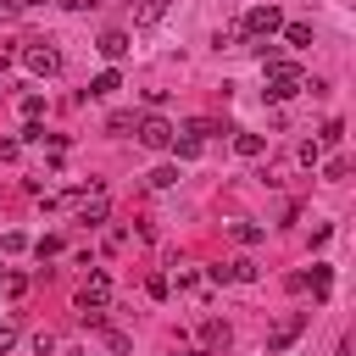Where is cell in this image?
Wrapping results in <instances>:
<instances>
[{"mask_svg":"<svg viewBox=\"0 0 356 356\" xmlns=\"http://www.w3.org/2000/svg\"><path fill=\"white\" fill-rule=\"evenodd\" d=\"M300 89H306V72H300L295 61H284V56H278V61H267V83H261V95H267L273 106H284V100H289V95H300Z\"/></svg>","mask_w":356,"mask_h":356,"instance_id":"6da1fadb","label":"cell"},{"mask_svg":"<svg viewBox=\"0 0 356 356\" xmlns=\"http://www.w3.org/2000/svg\"><path fill=\"white\" fill-rule=\"evenodd\" d=\"M67 200H72V211H78V222H89V228L111 217V200H106V189H100V184H89V189H72Z\"/></svg>","mask_w":356,"mask_h":356,"instance_id":"7a4b0ae2","label":"cell"},{"mask_svg":"<svg viewBox=\"0 0 356 356\" xmlns=\"http://www.w3.org/2000/svg\"><path fill=\"white\" fill-rule=\"evenodd\" d=\"M278 28H284V11H278V6H250V11H245V22H239V33H245V39H273Z\"/></svg>","mask_w":356,"mask_h":356,"instance_id":"3957f363","label":"cell"},{"mask_svg":"<svg viewBox=\"0 0 356 356\" xmlns=\"http://www.w3.org/2000/svg\"><path fill=\"white\" fill-rule=\"evenodd\" d=\"M22 61H28L33 78H56V72H61V50H56V44H39V39L22 50Z\"/></svg>","mask_w":356,"mask_h":356,"instance_id":"277c9868","label":"cell"},{"mask_svg":"<svg viewBox=\"0 0 356 356\" xmlns=\"http://www.w3.org/2000/svg\"><path fill=\"white\" fill-rule=\"evenodd\" d=\"M134 134H139V145H145V150H167L178 128H172L167 117H139V122H134Z\"/></svg>","mask_w":356,"mask_h":356,"instance_id":"5b68a950","label":"cell"},{"mask_svg":"<svg viewBox=\"0 0 356 356\" xmlns=\"http://www.w3.org/2000/svg\"><path fill=\"white\" fill-rule=\"evenodd\" d=\"M106 300H111V278L95 267V273L83 278V289H78V312H83V306H106Z\"/></svg>","mask_w":356,"mask_h":356,"instance_id":"8992f818","label":"cell"},{"mask_svg":"<svg viewBox=\"0 0 356 356\" xmlns=\"http://www.w3.org/2000/svg\"><path fill=\"white\" fill-rule=\"evenodd\" d=\"M228 339H234V334H228V323H222V317H206V323H200V356L228 350Z\"/></svg>","mask_w":356,"mask_h":356,"instance_id":"52a82bcc","label":"cell"},{"mask_svg":"<svg viewBox=\"0 0 356 356\" xmlns=\"http://www.w3.org/2000/svg\"><path fill=\"white\" fill-rule=\"evenodd\" d=\"M128 44H134V39H128V33H122V28H106V33H100V39H95V50H100V56H106V61H122V56H128Z\"/></svg>","mask_w":356,"mask_h":356,"instance_id":"ba28073f","label":"cell"},{"mask_svg":"<svg viewBox=\"0 0 356 356\" xmlns=\"http://www.w3.org/2000/svg\"><path fill=\"white\" fill-rule=\"evenodd\" d=\"M300 328H306V317H300V312H295V317H284V323H278V328H273V339H267V350H273V356H278V350H284V345H295V339H300Z\"/></svg>","mask_w":356,"mask_h":356,"instance_id":"9c48e42d","label":"cell"},{"mask_svg":"<svg viewBox=\"0 0 356 356\" xmlns=\"http://www.w3.org/2000/svg\"><path fill=\"white\" fill-rule=\"evenodd\" d=\"M167 11H172V0H145V6H134V28H156Z\"/></svg>","mask_w":356,"mask_h":356,"instance_id":"30bf717a","label":"cell"},{"mask_svg":"<svg viewBox=\"0 0 356 356\" xmlns=\"http://www.w3.org/2000/svg\"><path fill=\"white\" fill-rule=\"evenodd\" d=\"M200 145H206V139H195V134H172V145H167V150H172L178 161H195V156H200Z\"/></svg>","mask_w":356,"mask_h":356,"instance_id":"8fae6325","label":"cell"},{"mask_svg":"<svg viewBox=\"0 0 356 356\" xmlns=\"http://www.w3.org/2000/svg\"><path fill=\"white\" fill-rule=\"evenodd\" d=\"M228 234H234V245H261V239H267V228H261V222H245V217H239Z\"/></svg>","mask_w":356,"mask_h":356,"instance_id":"7c38bea8","label":"cell"},{"mask_svg":"<svg viewBox=\"0 0 356 356\" xmlns=\"http://www.w3.org/2000/svg\"><path fill=\"white\" fill-rule=\"evenodd\" d=\"M278 33H284V44H295V50H306V44H312V22H284Z\"/></svg>","mask_w":356,"mask_h":356,"instance_id":"4fadbf2b","label":"cell"},{"mask_svg":"<svg viewBox=\"0 0 356 356\" xmlns=\"http://www.w3.org/2000/svg\"><path fill=\"white\" fill-rule=\"evenodd\" d=\"M234 150H239L245 161H256V156L267 150V139H261V134H234Z\"/></svg>","mask_w":356,"mask_h":356,"instance_id":"5bb4252c","label":"cell"},{"mask_svg":"<svg viewBox=\"0 0 356 356\" xmlns=\"http://www.w3.org/2000/svg\"><path fill=\"white\" fill-rule=\"evenodd\" d=\"M306 289H312V295L323 300V295L334 289V267H312V273H306Z\"/></svg>","mask_w":356,"mask_h":356,"instance_id":"9a60e30c","label":"cell"},{"mask_svg":"<svg viewBox=\"0 0 356 356\" xmlns=\"http://www.w3.org/2000/svg\"><path fill=\"white\" fill-rule=\"evenodd\" d=\"M117 89H122V72H117V67H106V72L89 83V95H117Z\"/></svg>","mask_w":356,"mask_h":356,"instance_id":"2e32d148","label":"cell"},{"mask_svg":"<svg viewBox=\"0 0 356 356\" xmlns=\"http://www.w3.org/2000/svg\"><path fill=\"white\" fill-rule=\"evenodd\" d=\"M145 184H150V189H172V184H178V167H172V161H161L156 172H145Z\"/></svg>","mask_w":356,"mask_h":356,"instance_id":"e0dca14e","label":"cell"},{"mask_svg":"<svg viewBox=\"0 0 356 356\" xmlns=\"http://www.w3.org/2000/svg\"><path fill=\"white\" fill-rule=\"evenodd\" d=\"M339 139H345V122H339V117H334V122H323V134H317V145H323V150H334Z\"/></svg>","mask_w":356,"mask_h":356,"instance_id":"ac0fdd59","label":"cell"},{"mask_svg":"<svg viewBox=\"0 0 356 356\" xmlns=\"http://www.w3.org/2000/svg\"><path fill=\"white\" fill-rule=\"evenodd\" d=\"M295 156H300V167H317V161H323V145H317V139H306Z\"/></svg>","mask_w":356,"mask_h":356,"instance_id":"d6986e66","label":"cell"},{"mask_svg":"<svg viewBox=\"0 0 356 356\" xmlns=\"http://www.w3.org/2000/svg\"><path fill=\"white\" fill-rule=\"evenodd\" d=\"M39 111H44V95H22V117L39 122Z\"/></svg>","mask_w":356,"mask_h":356,"instance_id":"ffe728a7","label":"cell"},{"mask_svg":"<svg viewBox=\"0 0 356 356\" xmlns=\"http://www.w3.org/2000/svg\"><path fill=\"white\" fill-rule=\"evenodd\" d=\"M228 267H234V284H250V278H256V261H245V256L228 261Z\"/></svg>","mask_w":356,"mask_h":356,"instance_id":"44dd1931","label":"cell"},{"mask_svg":"<svg viewBox=\"0 0 356 356\" xmlns=\"http://www.w3.org/2000/svg\"><path fill=\"white\" fill-rule=\"evenodd\" d=\"M28 345H33V356H50V350H56V334H50V328H44V334H33V339H28Z\"/></svg>","mask_w":356,"mask_h":356,"instance_id":"7402d4cb","label":"cell"},{"mask_svg":"<svg viewBox=\"0 0 356 356\" xmlns=\"http://www.w3.org/2000/svg\"><path fill=\"white\" fill-rule=\"evenodd\" d=\"M0 250H6V256H17V250H28V234H6V239H0Z\"/></svg>","mask_w":356,"mask_h":356,"instance_id":"603a6c76","label":"cell"},{"mask_svg":"<svg viewBox=\"0 0 356 356\" xmlns=\"http://www.w3.org/2000/svg\"><path fill=\"white\" fill-rule=\"evenodd\" d=\"M6 295H11V300L28 295V278H22V273H6Z\"/></svg>","mask_w":356,"mask_h":356,"instance_id":"cb8c5ba5","label":"cell"},{"mask_svg":"<svg viewBox=\"0 0 356 356\" xmlns=\"http://www.w3.org/2000/svg\"><path fill=\"white\" fill-rule=\"evenodd\" d=\"M239 39H245L239 28H217V50H228V44H239Z\"/></svg>","mask_w":356,"mask_h":356,"instance_id":"d4e9b609","label":"cell"},{"mask_svg":"<svg viewBox=\"0 0 356 356\" xmlns=\"http://www.w3.org/2000/svg\"><path fill=\"white\" fill-rule=\"evenodd\" d=\"M134 122H139V117H134V111H117V117H111V134H128V128H134Z\"/></svg>","mask_w":356,"mask_h":356,"instance_id":"484cf974","label":"cell"},{"mask_svg":"<svg viewBox=\"0 0 356 356\" xmlns=\"http://www.w3.org/2000/svg\"><path fill=\"white\" fill-rule=\"evenodd\" d=\"M206 278H211V284H234V267H228V261H222V267H206Z\"/></svg>","mask_w":356,"mask_h":356,"instance_id":"4316f807","label":"cell"},{"mask_svg":"<svg viewBox=\"0 0 356 356\" xmlns=\"http://www.w3.org/2000/svg\"><path fill=\"white\" fill-rule=\"evenodd\" d=\"M11 345H17V323H0V356H6Z\"/></svg>","mask_w":356,"mask_h":356,"instance_id":"83f0119b","label":"cell"},{"mask_svg":"<svg viewBox=\"0 0 356 356\" xmlns=\"http://www.w3.org/2000/svg\"><path fill=\"white\" fill-rule=\"evenodd\" d=\"M17 156V139H0V161H11Z\"/></svg>","mask_w":356,"mask_h":356,"instance_id":"f1b7e54d","label":"cell"},{"mask_svg":"<svg viewBox=\"0 0 356 356\" xmlns=\"http://www.w3.org/2000/svg\"><path fill=\"white\" fill-rule=\"evenodd\" d=\"M61 6H67V11H89L95 0H61Z\"/></svg>","mask_w":356,"mask_h":356,"instance_id":"f546056e","label":"cell"},{"mask_svg":"<svg viewBox=\"0 0 356 356\" xmlns=\"http://www.w3.org/2000/svg\"><path fill=\"white\" fill-rule=\"evenodd\" d=\"M178 356H200V350H178Z\"/></svg>","mask_w":356,"mask_h":356,"instance_id":"4dcf8cb0","label":"cell"},{"mask_svg":"<svg viewBox=\"0 0 356 356\" xmlns=\"http://www.w3.org/2000/svg\"><path fill=\"white\" fill-rule=\"evenodd\" d=\"M334 356H350V350H345V345H339V350H334Z\"/></svg>","mask_w":356,"mask_h":356,"instance_id":"1f68e13d","label":"cell"}]
</instances>
